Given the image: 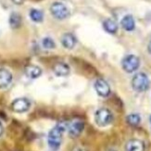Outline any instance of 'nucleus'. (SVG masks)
<instances>
[{
	"mask_svg": "<svg viewBox=\"0 0 151 151\" xmlns=\"http://www.w3.org/2000/svg\"><path fill=\"white\" fill-rule=\"evenodd\" d=\"M67 126L64 123H58V125H56L53 129H51V131L48 134V146L49 147L53 150L56 151L60 148L61 145L62 141V135L66 130Z\"/></svg>",
	"mask_w": 151,
	"mask_h": 151,
	"instance_id": "nucleus-1",
	"label": "nucleus"
},
{
	"mask_svg": "<svg viewBox=\"0 0 151 151\" xmlns=\"http://www.w3.org/2000/svg\"><path fill=\"white\" fill-rule=\"evenodd\" d=\"M113 120V115L111 113V111L108 109H99L96 110L95 114V122L98 126L100 127H105L108 126L109 124L111 123Z\"/></svg>",
	"mask_w": 151,
	"mask_h": 151,
	"instance_id": "nucleus-2",
	"label": "nucleus"
},
{
	"mask_svg": "<svg viewBox=\"0 0 151 151\" xmlns=\"http://www.w3.org/2000/svg\"><path fill=\"white\" fill-rule=\"evenodd\" d=\"M50 12L53 17L57 19H68L70 15V11L66 5L61 2H55L50 6Z\"/></svg>",
	"mask_w": 151,
	"mask_h": 151,
	"instance_id": "nucleus-3",
	"label": "nucleus"
},
{
	"mask_svg": "<svg viewBox=\"0 0 151 151\" xmlns=\"http://www.w3.org/2000/svg\"><path fill=\"white\" fill-rule=\"evenodd\" d=\"M132 86L137 92H145L149 88V79L143 73H136L132 80Z\"/></svg>",
	"mask_w": 151,
	"mask_h": 151,
	"instance_id": "nucleus-4",
	"label": "nucleus"
},
{
	"mask_svg": "<svg viewBox=\"0 0 151 151\" xmlns=\"http://www.w3.org/2000/svg\"><path fill=\"white\" fill-rule=\"evenodd\" d=\"M140 66V60L135 55H128L123 58L122 60V69L128 73H132L135 71Z\"/></svg>",
	"mask_w": 151,
	"mask_h": 151,
	"instance_id": "nucleus-5",
	"label": "nucleus"
},
{
	"mask_svg": "<svg viewBox=\"0 0 151 151\" xmlns=\"http://www.w3.org/2000/svg\"><path fill=\"white\" fill-rule=\"evenodd\" d=\"M31 103L27 99V98L21 97V98H17L11 104V109L13 111H15L17 113H22L27 111L30 109Z\"/></svg>",
	"mask_w": 151,
	"mask_h": 151,
	"instance_id": "nucleus-6",
	"label": "nucleus"
},
{
	"mask_svg": "<svg viewBox=\"0 0 151 151\" xmlns=\"http://www.w3.org/2000/svg\"><path fill=\"white\" fill-rule=\"evenodd\" d=\"M95 89L98 96H100L102 97H107L110 94L109 85L104 79H97L95 83Z\"/></svg>",
	"mask_w": 151,
	"mask_h": 151,
	"instance_id": "nucleus-7",
	"label": "nucleus"
},
{
	"mask_svg": "<svg viewBox=\"0 0 151 151\" xmlns=\"http://www.w3.org/2000/svg\"><path fill=\"white\" fill-rule=\"evenodd\" d=\"M84 129V123L82 121H74L71 122L70 125L68 126V131H69V134L71 137H78L80 135L83 131Z\"/></svg>",
	"mask_w": 151,
	"mask_h": 151,
	"instance_id": "nucleus-8",
	"label": "nucleus"
},
{
	"mask_svg": "<svg viewBox=\"0 0 151 151\" xmlns=\"http://www.w3.org/2000/svg\"><path fill=\"white\" fill-rule=\"evenodd\" d=\"M145 143L139 139H131L125 145V151H145Z\"/></svg>",
	"mask_w": 151,
	"mask_h": 151,
	"instance_id": "nucleus-9",
	"label": "nucleus"
},
{
	"mask_svg": "<svg viewBox=\"0 0 151 151\" xmlns=\"http://www.w3.org/2000/svg\"><path fill=\"white\" fill-rule=\"evenodd\" d=\"M12 82V74L6 69H0V89L6 88Z\"/></svg>",
	"mask_w": 151,
	"mask_h": 151,
	"instance_id": "nucleus-10",
	"label": "nucleus"
},
{
	"mask_svg": "<svg viewBox=\"0 0 151 151\" xmlns=\"http://www.w3.org/2000/svg\"><path fill=\"white\" fill-rule=\"evenodd\" d=\"M60 41L61 45L67 49H73L77 44L76 37L73 34H70V32H67V34L63 35Z\"/></svg>",
	"mask_w": 151,
	"mask_h": 151,
	"instance_id": "nucleus-11",
	"label": "nucleus"
},
{
	"mask_svg": "<svg viewBox=\"0 0 151 151\" xmlns=\"http://www.w3.org/2000/svg\"><path fill=\"white\" fill-rule=\"evenodd\" d=\"M121 25H122V27L127 32L134 31L135 28V22H134V17L132 15L124 16L121 21Z\"/></svg>",
	"mask_w": 151,
	"mask_h": 151,
	"instance_id": "nucleus-12",
	"label": "nucleus"
},
{
	"mask_svg": "<svg viewBox=\"0 0 151 151\" xmlns=\"http://www.w3.org/2000/svg\"><path fill=\"white\" fill-rule=\"evenodd\" d=\"M54 73L57 76H60V77H64V76H67L70 73V67L66 63H57L55 66H54Z\"/></svg>",
	"mask_w": 151,
	"mask_h": 151,
	"instance_id": "nucleus-13",
	"label": "nucleus"
},
{
	"mask_svg": "<svg viewBox=\"0 0 151 151\" xmlns=\"http://www.w3.org/2000/svg\"><path fill=\"white\" fill-rule=\"evenodd\" d=\"M103 28L107 32H109V34L114 35L118 31V24L113 19H105L103 22Z\"/></svg>",
	"mask_w": 151,
	"mask_h": 151,
	"instance_id": "nucleus-14",
	"label": "nucleus"
},
{
	"mask_svg": "<svg viewBox=\"0 0 151 151\" xmlns=\"http://www.w3.org/2000/svg\"><path fill=\"white\" fill-rule=\"evenodd\" d=\"M25 73L31 79H36L42 74V70L35 65H29L25 69Z\"/></svg>",
	"mask_w": 151,
	"mask_h": 151,
	"instance_id": "nucleus-15",
	"label": "nucleus"
},
{
	"mask_svg": "<svg viewBox=\"0 0 151 151\" xmlns=\"http://www.w3.org/2000/svg\"><path fill=\"white\" fill-rule=\"evenodd\" d=\"M9 25L12 29L19 28L22 24V16L17 12H12L9 16Z\"/></svg>",
	"mask_w": 151,
	"mask_h": 151,
	"instance_id": "nucleus-16",
	"label": "nucleus"
},
{
	"mask_svg": "<svg viewBox=\"0 0 151 151\" xmlns=\"http://www.w3.org/2000/svg\"><path fill=\"white\" fill-rule=\"evenodd\" d=\"M30 18L35 22H41L44 19V13L36 9H32L30 11Z\"/></svg>",
	"mask_w": 151,
	"mask_h": 151,
	"instance_id": "nucleus-17",
	"label": "nucleus"
},
{
	"mask_svg": "<svg viewBox=\"0 0 151 151\" xmlns=\"http://www.w3.org/2000/svg\"><path fill=\"white\" fill-rule=\"evenodd\" d=\"M126 122L131 126H138L141 122V117L136 113H132L127 116Z\"/></svg>",
	"mask_w": 151,
	"mask_h": 151,
	"instance_id": "nucleus-18",
	"label": "nucleus"
},
{
	"mask_svg": "<svg viewBox=\"0 0 151 151\" xmlns=\"http://www.w3.org/2000/svg\"><path fill=\"white\" fill-rule=\"evenodd\" d=\"M42 45L47 49H53L56 47V44L51 37H45L42 41Z\"/></svg>",
	"mask_w": 151,
	"mask_h": 151,
	"instance_id": "nucleus-19",
	"label": "nucleus"
},
{
	"mask_svg": "<svg viewBox=\"0 0 151 151\" xmlns=\"http://www.w3.org/2000/svg\"><path fill=\"white\" fill-rule=\"evenodd\" d=\"M147 51H148V53L151 55V40H150V42L148 43V45H147Z\"/></svg>",
	"mask_w": 151,
	"mask_h": 151,
	"instance_id": "nucleus-20",
	"label": "nucleus"
},
{
	"mask_svg": "<svg viewBox=\"0 0 151 151\" xmlns=\"http://www.w3.org/2000/svg\"><path fill=\"white\" fill-rule=\"evenodd\" d=\"M2 134H3V125H2V123L0 122V136L2 135Z\"/></svg>",
	"mask_w": 151,
	"mask_h": 151,
	"instance_id": "nucleus-21",
	"label": "nucleus"
},
{
	"mask_svg": "<svg viewBox=\"0 0 151 151\" xmlns=\"http://www.w3.org/2000/svg\"><path fill=\"white\" fill-rule=\"evenodd\" d=\"M73 151H86V150H84L83 148H81V147H77V148L73 149Z\"/></svg>",
	"mask_w": 151,
	"mask_h": 151,
	"instance_id": "nucleus-22",
	"label": "nucleus"
},
{
	"mask_svg": "<svg viewBox=\"0 0 151 151\" xmlns=\"http://www.w3.org/2000/svg\"><path fill=\"white\" fill-rule=\"evenodd\" d=\"M108 151H115V150H112V149H110V150H108Z\"/></svg>",
	"mask_w": 151,
	"mask_h": 151,
	"instance_id": "nucleus-23",
	"label": "nucleus"
},
{
	"mask_svg": "<svg viewBox=\"0 0 151 151\" xmlns=\"http://www.w3.org/2000/svg\"><path fill=\"white\" fill-rule=\"evenodd\" d=\"M150 122H151V117H150Z\"/></svg>",
	"mask_w": 151,
	"mask_h": 151,
	"instance_id": "nucleus-24",
	"label": "nucleus"
}]
</instances>
